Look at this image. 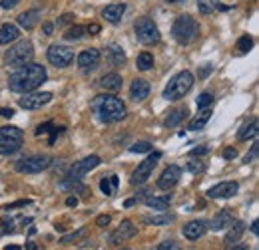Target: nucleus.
I'll return each instance as SVG.
<instances>
[{"label": "nucleus", "mask_w": 259, "mask_h": 250, "mask_svg": "<svg viewBox=\"0 0 259 250\" xmlns=\"http://www.w3.org/2000/svg\"><path fill=\"white\" fill-rule=\"evenodd\" d=\"M46 78H48V74L42 64L28 62L20 66L14 74H10L8 88H10V92H16V94H28V92H34L38 86H42L46 82Z\"/></svg>", "instance_id": "nucleus-1"}, {"label": "nucleus", "mask_w": 259, "mask_h": 250, "mask_svg": "<svg viewBox=\"0 0 259 250\" xmlns=\"http://www.w3.org/2000/svg\"><path fill=\"white\" fill-rule=\"evenodd\" d=\"M92 107V113L96 115L98 121L102 123H118L126 117L128 109H126V103L116 97V95H96L90 103Z\"/></svg>", "instance_id": "nucleus-2"}, {"label": "nucleus", "mask_w": 259, "mask_h": 250, "mask_svg": "<svg viewBox=\"0 0 259 250\" xmlns=\"http://www.w3.org/2000/svg\"><path fill=\"white\" fill-rule=\"evenodd\" d=\"M199 34V24L195 22V18H192L190 14H182L176 18L174 26H171V36L178 44L182 46H188L192 44Z\"/></svg>", "instance_id": "nucleus-3"}, {"label": "nucleus", "mask_w": 259, "mask_h": 250, "mask_svg": "<svg viewBox=\"0 0 259 250\" xmlns=\"http://www.w3.org/2000/svg\"><path fill=\"white\" fill-rule=\"evenodd\" d=\"M194 88V74L192 72H180V74H176L171 80H169V84L165 86V90H163V99H167V101H178V99H182V97H186V94L190 92Z\"/></svg>", "instance_id": "nucleus-4"}, {"label": "nucleus", "mask_w": 259, "mask_h": 250, "mask_svg": "<svg viewBox=\"0 0 259 250\" xmlns=\"http://www.w3.org/2000/svg\"><path fill=\"white\" fill-rule=\"evenodd\" d=\"M24 133L20 127L4 125L0 127V155H12L22 147Z\"/></svg>", "instance_id": "nucleus-5"}, {"label": "nucleus", "mask_w": 259, "mask_h": 250, "mask_svg": "<svg viewBox=\"0 0 259 250\" xmlns=\"http://www.w3.org/2000/svg\"><path fill=\"white\" fill-rule=\"evenodd\" d=\"M32 56H34L32 42L22 40V42L10 46V50H6V54H4V64H6L8 68H20V66L30 62Z\"/></svg>", "instance_id": "nucleus-6"}, {"label": "nucleus", "mask_w": 259, "mask_h": 250, "mask_svg": "<svg viewBox=\"0 0 259 250\" xmlns=\"http://www.w3.org/2000/svg\"><path fill=\"white\" fill-rule=\"evenodd\" d=\"M134 32H136L138 42L144 44V46H152V44H158L160 42V30H158V26L154 24V20H150L146 16L136 20Z\"/></svg>", "instance_id": "nucleus-7"}, {"label": "nucleus", "mask_w": 259, "mask_h": 250, "mask_svg": "<svg viewBox=\"0 0 259 250\" xmlns=\"http://www.w3.org/2000/svg\"><path fill=\"white\" fill-rule=\"evenodd\" d=\"M162 159V153L160 151H154L152 155H148L138 167H136V171L132 173V179H130V183L134 185V187H138V185H144L150 177H152V173H154V169H156V165H158V161Z\"/></svg>", "instance_id": "nucleus-8"}, {"label": "nucleus", "mask_w": 259, "mask_h": 250, "mask_svg": "<svg viewBox=\"0 0 259 250\" xmlns=\"http://www.w3.org/2000/svg\"><path fill=\"white\" fill-rule=\"evenodd\" d=\"M50 165H52V157L32 155V157H28V159H20V161L16 163V171H18V173H24V175H36V173L46 171Z\"/></svg>", "instance_id": "nucleus-9"}, {"label": "nucleus", "mask_w": 259, "mask_h": 250, "mask_svg": "<svg viewBox=\"0 0 259 250\" xmlns=\"http://www.w3.org/2000/svg\"><path fill=\"white\" fill-rule=\"evenodd\" d=\"M100 163H102V161H100L98 155H90V157H86V159H82V161H76V163L70 167L66 179H70V181H82L92 169H96Z\"/></svg>", "instance_id": "nucleus-10"}, {"label": "nucleus", "mask_w": 259, "mask_h": 250, "mask_svg": "<svg viewBox=\"0 0 259 250\" xmlns=\"http://www.w3.org/2000/svg\"><path fill=\"white\" fill-rule=\"evenodd\" d=\"M46 58H48V62L52 64V66H56V68H66V66H70L72 60H74V52H72L68 46H58V44H54V46L48 48Z\"/></svg>", "instance_id": "nucleus-11"}, {"label": "nucleus", "mask_w": 259, "mask_h": 250, "mask_svg": "<svg viewBox=\"0 0 259 250\" xmlns=\"http://www.w3.org/2000/svg\"><path fill=\"white\" fill-rule=\"evenodd\" d=\"M50 101H52L50 92H28V94H24V97L18 99V105L22 109H40Z\"/></svg>", "instance_id": "nucleus-12"}, {"label": "nucleus", "mask_w": 259, "mask_h": 250, "mask_svg": "<svg viewBox=\"0 0 259 250\" xmlns=\"http://www.w3.org/2000/svg\"><path fill=\"white\" fill-rule=\"evenodd\" d=\"M136 234H138V228L134 226V222H132V220H124V222L110 234V244H112V246H118V244L126 242L130 238H134Z\"/></svg>", "instance_id": "nucleus-13"}, {"label": "nucleus", "mask_w": 259, "mask_h": 250, "mask_svg": "<svg viewBox=\"0 0 259 250\" xmlns=\"http://www.w3.org/2000/svg\"><path fill=\"white\" fill-rule=\"evenodd\" d=\"M180 179H182V167L169 165L162 173V177L158 179V187L163 189V191H169V189H174L180 183Z\"/></svg>", "instance_id": "nucleus-14"}, {"label": "nucleus", "mask_w": 259, "mask_h": 250, "mask_svg": "<svg viewBox=\"0 0 259 250\" xmlns=\"http://www.w3.org/2000/svg\"><path fill=\"white\" fill-rule=\"evenodd\" d=\"M237 191H239V185L235 181H226V183H220L215 187L207 189V197L209 199H229Z\"/></svg>", "instance_id": "nucleus-15"}, {"label": "nucleus", "mask_w": 259, "mask_h": 250, "mask_svg": "<svg viewBox=\"0 0 259 250\" xmlns=\"http://www.w3.org/2000/svg\"><path fill=\"white\" fill-rule=\"evenodd\" d=\"M182 232L188 240H197L207 232V222L205 220H192L182 228Z\"/></svg>", "instance_id": "nucleus-16"}, {"label": "nucleus", "mask_w": 259, "mask_h": 250, "mask_svg": "<svg viewBox=\"0 0 259 250\" xmlns=\"http://www.w3.org/2000/svg\"><path fill=\"white\" fill-rule=\"evenodd\" d=\"M98 64H100V52H98L96 48H88V50H84L78 56V66L84 72H90V70L98 68Z\"/></svg>", "instance_id": "nucleus-17"}, {"label": "nucleus", "mask_w": 259, "mask_h": 250, "mask_svg": "<svg viewBox=\"0 0 259 250\" xmlns=\"http://www.w3.org/2000/svg\"><path fill=\"white\" fill-rule=\"evenodd\" d=\"M243 232H245V222H241V220H233V222L229 224V232H227V236L224 238L226 248L235 246V244L239 242V238L243 236Z\"/></svg>", "instance_id": "nucleus-18"}, {"label": "nucleus", "mask_w": 259, "mask_h": 250, "mask_svg": "<svg viewBox=\"0 0 259 250\" xmlns=\"http://www.w3.org/2000/svg\"><path fill=\"white\" fill-rule=\"evenodd\" d=\"M124 12H126V4H124V2H114V4L106 6L102 14H104V18H106L110 24H118V22L122 20Z\"/></svg>", "instance_id": "nucleus-19"}, {"label": "nucleus", "mask_w": 259, "mask_h": 250, "mask_svg": "<svg viewBox=\"0 0 259 250\" xmlns=\"http://www.w3.org/2000/svg\"><path fill=\"white\" fill-rule=\"evenodd\" d=\"M150 95V84L146 80H134L132 86H130V97L134 101H144L146 97Z\"/></svg>", "instance_id": "nucleus-20"}, {"label": "nucleus", "mask_w": 259, "mask_h": 250, "mask_svg": "<svg viewBox=\"0 0 259 250\" xmlns=\"http://www.w3.org/2000/svg\"><path fill=\"white\" fill-rule=\"evenodd\" d=\"M40 10L38 8H30V10H26V12H22L20 16H18V24L24 28V30H34L36 28V24L40 22Z\"/></svg>", "instance_id": "nucleus-21"}, {"label": "nucleus", "mask_w": 259, "mask_h": 250, "mask_svg": "<svg viewBox=\"0 0 259 250\" xmlns=\"http://www.w3.org/2000/svg\"><path fill=\"white\" fill-rule=\"evenodd\" d=\"M100 86H102L106 92H120V90H122V76L116 74V72H110V74L102 76Z\"/></svg>", "instance_id": "nucleus-22"}, {"label": "nucleus", "mask_w": 259, "mask_h": 250, "mask_svg": "<svg viewBox=\"0 0 259 250\" xmlns=\"http://www.w3.org/2000/svg\"><path fill=\"white\" fill-rule=\"evenodd\" d=\"M106 60L112 64V66H124L126 64V52L122 50V46L110 44L106 48Z\"/></svg>", "instance_id": "nucleus-23"}, {"label": "nucleus", "mask_w": 259, "mask_h": 250, "mask_svg": "<svg viewBox=\"0 0 259 250\" xmlns=\"http://www.w3.org/2000/svg\"><path fill=\"white\" fill-rule=\"evenodd\" d=\"M18 38H20V30H18L16 24L6 22V24L0 26V44H2V46L10 44V42H16Z\"/></svg>", "instance_id": "nucleus-24"}, {"label": "nucleus", "mask_w": 259, "mask_h": 250, "mask_svg": "<svg viewBox=\"0 0 259 250\" xmlns=\"http://www.w3.org/2000/svg\"><path fill=\"white\" fill-rule=\"evenodd\" d=\"M211 107H205V109H199V113L195 115L194 119L190 121V125H188V129L190 131H199V129H203L205 125H207V121L211 119Z\"/></svg>", "instance_id": "nucleus-25"}, {"label": "nucleus", "mask_w": 259, "mask_h": 250, "mask_svg": "<svg viewBox=\"0 0 259 250\" xmlns=\"http://www.w3.org/2000/svg\"><path fill=\"white\" fill-rule=\"evenodd\" d=\"M257 129H259V121H257V117H253L249 123H245L241 129H239L237 139H239V141H249V139H255V137H257Z\"/></svg>", "instance_id": "nucleus-26"}, {"label": "nucleus", "mask_w": 259, "mask_h": 250, "mask_svg": "<svg viewBox=\"0 0 259 250\" xmlns=\"http://www.w3.org/2000/svg\"><path fill=\"white\" fill-rule=\"evenodd\" d=\"M171 203V195H162V197H148L146 199V205L150 209H156V211H165Z\"/></svg>", "instance_id": "nucleus-27"}, {"label": "nucleus", "mask_w": 259, "mask_h": 250, "mask_svg": "<svg viewBox=\"0 0 259 250\" xmlns=\"http://www.w3.org/2000/svg\"><path fill=\"white\" fill-rule=\"evenodd\" d=\"M118 185H120V179H118L116 175H110V177H106V179H102V181H100V189H102V193H104V195H108V197L116 195Z\"/></svg>", "instance_id": "nucleus-28"}, {"label": "nucleus", "mask_w": 259, "mask_h": 250, "mask_svg": "<svg viewBox=\"0 0 259 250\" xmlns=\"http://www.w3.org/2000/svg\"><path fill=\"white\" fill-rule=\"evenodd\" d=\"M231 222H233V217L229 215V211H220V213L215 215V219L211 220V228H213V230H224Z\"/></svg>", "instance_id": "nucleus-29"}, {"label": "nucleus", "mask_w": 259, "mask_h": 250, "mask_svg": "<svg viewBox=\"0 0 259 250\" xmlns=\"http://www.w3.org/2000/svg\"><path fill=\"white\" fill-rule=\"evenodd\" d=\"M64 131V127H54V123H44L40 125L38 129H36V135H44V133H50V145H54V141H56V137H58V133H62Z\"/></svg>", "instance_id": "nucleus-30"}, {"label": "nucleus", "mask_w": 259, "mask_h": 250, "mask_svg": "<svg viewBox=\"0 0 259 250\" xmlns=\"http://www.w3.org/2000/svg\"><path fill=\"white\" fill-rule=\"evenodd\" d=\"M186 113H188V109L186 107H182V109H174V111H169V115L165 117V127H176V125H180L184 121V117H186Z\"/></svg>", "instance_id": "nucleus-31"}, {"label": "nucleus", "mask_w": 259, "mask_h": 250, "mask_svg": "<svg viewBox=\"0 0 259 250\" xmlns=\"http://www.w3.org/2000/svg\"><path fill=\"white\" fill-rule=\"evenodd\" d=\"M176 217L174 215H154V217H144L146 224H154V226H165L169 222H174Z\"/></svg>", "instance_id": "nucleus-32"}, {"label": "nucleus", "mask_w": 259, "mask_h": 250, "mask_svg": "<svg viewBox=\"0 0 259 250\" xmlns=\"http://www.w3.org/2000/svg\"><path fill=\"white\" fill-rule=\"evenodd\" d=\"M136 66H138V70H142V72L152 70V66H154V56H152L150 52H142V54L138 56V60H136Z\"/></svg>", "instance_id": "nucleus-33"}, {"label": "nucleus", "mask_w": 259, "mask_h": 250, "mask_svg": "<svg viewBox=\"0 0 259 250\" xmlns=\"http://www.w3.org/2000/svg\"><path fill=\"white\" fill-rule=\"evenodd\" d=\"M251 48H253V38H251L249 34H245V36H241V38L237 40V46H235L237 54H247Z\"/></svg>", "instance_id": "nucleus-34"}, {"label": "nucleus", "mask_w": 259, "mask_h": 250, "mask_svg": "<svg viewBox=\"0 0 259 250\" xmlns=\"http://www.w3.org/2000/svg\"><path fill=\"white\" fill-rule=\"evenodd\" d=\"M86 36V26H70L68 30H66L64 38L66 40H70V42H76V40H82Z\"/></svg>", "instance_id": "nucleus-35"}, {"label": "nucleus", "mask_w": 259, "mask_h": 250, "mask_svg": "<svg viewBox=\"0 0 259 250\" xmlns=\"http://www.w3.org/2000/svg\"><path fill=\"white\" fill-rule=\"evenodd\" d=\"M220 0H197V10L201 14H211L215 8H218Z\"/></svg>", "instance_id": "nucleus-36"}, {"label": "nucleus", "mask_w": 259, "mask_h": 250, "mask_svg": "<svg viewBox=\"0 0 259 250\" xmlns=\"http://www.w3.org/2000/svg\"><path fill=\"white\" fill-rule=\"evenodd\" d=\"M213 103V94L211 92H205V94H201L197 97V107L199 109H205V107H209Z\"/></svg>", "instance_id": "nucleus-37"}, {"label": "nucleus", "mask_w": 259, "mask_h": 250, "mask_svg": "<svg viewBox=\"0 0 259 250\" xmlns=\"http://www.w3.org/2000/svg\"><path fill=\"white\" fill-rule=\"evenodd\" d=\"M60 189H70V191H86V187L82 185V181H70V179H64L60 183Z\"/></svg>", "instance_id": "nucleus-38"}, {"label": "nucleus", "mask_w": 259, "mask_h": 250, "mask_svg": "<svg viewBox=\"0 0 259 250\" xmlns=\"http://www.w3.org/2000/svg\"><path fill=\"white\" fill-rule=\"evenodd\" d=\"M130 151L132 153H148V151H152V145L148 141H138V143H134L130 147Z\"/></svg>", "instance_id": "nucleus-39"}, {"label": "nucleus", "mask_w": 259, "mask_h": 250, "mask_svg": "<svg viewBox=\"0 0 259 250\" xmlns=\"http://www.w3.org/2000/svg\"><path fill=\"white\" fill-rule=\"evenodd\" d=\"M86 234H88V230H86V228H80V230H76L74 234H68V236H64L60 242H64V244H70V242H76L78 238H84Z\"/></svg>", "instance_id": "nucleus-40"}, {"label": "nucleus", "mask_w": 259, "mask_h": 250, "mask_svg": "<svg viewBox=\"0 0 259 250\" xmlns=\"http://www.w3.org/2000/svg\"><path fill=\"white\" fill-rule=\"evenodd\" d=\"M154 250H182V246H180V242H176V240L167 238V240H163L162 244H158Z\"/></svg>", "instance_id": "nucleus-41"}, {"label": "nucleus", "mask_w": 259, "mask_h": 250, "mask_svg": "<svg viewBox=\"0 0 259 250\" xmlns=\"http://www.w3.org/2000/svg\"><path fill=\"white\" fill-rule=\"evenodd\" d=\"M186 169L190 171V173H201V171H205V163L199 159V161H190L188 165H186Z\"/></svg>", "instance_id": "nucleus-42"}, {"label": "nucleus", "mask_w": 259, "mask_h": 250, "mask_svg": "<svg viewBox=\"0 0 259 250\" xmlns=\"http://www.w3.org/2000/svg\"><path fill=\"white\" fill-rule=\"evenodd\" d=\"M74 14L72 12H66V14H62L60 18H58V26H66V24H70V22H74Z\"/></svg>", "instance_id": "nucleus-43"}, {"label": "nucleus", "mask_w": 259, "mask_h": 250, "mask_svg": "<svg viewBox=\"0 0 259 250\" xmlns=\"http://www.w3.org/2000/svg\"><path fill=\"white\" fill-rule=\"evenodd\" d=\"M257 153H259V143H253L251 151L245 155V163H251V161H255V159H257Z\"/></svg>", "instance_id": "nucleus-44"}, {"label": "nucleus", "mask_w": 259, "mask_h": 250, "mask_svg": "<svg viewBox=\"0 0 259 250\" xmlns=\"http://www.w3.org/2000/svg\"><path fill=\"white\" fill-rule=\"evenodd\" d=\"M209 149H207V145H199V147H195L190 151V157H199V155H205Z\"/></svg>", "instance_id": "nucleus-45"}, {"label": "nucleus", "mask_w": 259, "mask_h": 250, "mask_svg": "<svg viewBox=\"0 0 259 250\" xmlns=\"http://www.w3.org/2000/svg\"><path fill=\"white\" fill-rule=\"evenodd\" d=\"M18 2H20V0H0V6H2L4 10H12L14 6H18Z\"/></svg>", "instance_id": "nucleus-46"}, {"label": "nucleus", "mask_w": 259, "mask_h": 250, "mask_svg": "<svg viewBox=\"0 0 259 250\" xmlns=\"http://www.w3.org/2000/svg\"><path fill=\"white\" fill-rule=\"evenodd\" d=\"M110 220H112V217H110V215H100V217L96 219V224L104 228V226H108V224H110Z\"/></svg>", "instance_id": "nucleus-47"}, {"label": "nucleus", "mask_w": 259, "mask_h": 250, "mask_svg": "<svg viewBox=\"0 0 259 250\" xmlns=\"http://www.w3.org/2000/svg\"><path fill=\"white\" fill-rule=\"evenodd\" d=\"M209 74H211V66H203V68H199V70H197V76H199L201 80H203V78H207Z\"/></svg>", "instance_id": "nucleus-48"}, {"label": "nucleus", "mask_w": 259, "mask_h": 250, "mask_svg": "<svg viewBox=\"0 0 259 250\" xmlns=\"http://www.w3.org/2000/svg\"><path fill=\"white\" fill-rule=\"evenodd\" d=\"M14 230V226H12V222H8V220H4L2 224H0V234H4V232H12Z\"/></svg>", "instance_id": "nucleus-49"}, {"label": "nucleus", "mask_w": 259, "mask_h": 250, "mask_svg": "<svg viewBox=\"0 0 259 250\" xmlns=\"http://www.w3.org/2000/svg\"><path fill=\"white\" fill-rule=\"evenodd\" d=\"M224 157H226V159H235V157H237V151H235L233 147H227L226 151H224Z\"/></svg>", "instance_id": "nucleus-50"}, {"label": "nucleus", "mask_w": 259, "mask_h": 250, "mask_svg": "<svg viewBox=\"0 0 259 250\" xmlns=\"http://www.w3.org/2000/svg\"><path fill=\"white\" fill-rule=\"evenodd\" d=\"M54 30V24H50V22H44V26H42V32H44V36H50Z\"/></svg>", "instance_id": "nucleus-51"}, {"label": "nucleus", "mask_w": 259, "mask_h": 250, "mask_svg": "<svg viewBox=\"0 0 259 250\" xmlns=\"http://www.w3.org/2000/svg\"><path fill=\"white\" fill-rule=\"evenodd\" d=\"M0 115H2V117H12V115H14V109H8V107H0Z\"/></svg>", "instance_id": "nucleus-52"}, {"label": "nucleus", "mask_w": 259, "mask_h": 250, "mask_svg": "<svg viewBox=\"0 0 259 250\" xmlns=\"http://www.w3.org/2000/svg\"><path fill=\"white\" fill-rule=\"evenodd\" d=\"M86 32H90V36H96L98 32H100V26L98 24H90V26H86Z\"/></svg>", "instance_id": "nucleus-53"}, {"label": "nucleus", "mask_w": 259, "mask_h": 250, "mask_svg": "<svg viewBox=\"0 0 259 250\" xmlns=\"http://www.w3.org/2000/svg\"><path fill=\"white\" fill-rule=\"evenodd\" d=\"M24 205H28V201H18V203H12V205H8L6 209L10 211V209H16V207H24Z\"/></svg>", "instance_id": "nucleus-54"}, {"label": "nucleus", "mask_w": 259, "mask_h": 250, "mask_svg": "<svg viewBox=\"0 0 259 250\" xmlns=\"http://www.w3.org/2000/svg\"><path fill=\"white\" fill-rule=\"evenodd\" d=\"M66 205H68V207H76V205H78V199H76V197H68V199H66Z\"/></svg>", "instance_id": "nucleus-55"}, {"label": "nucleus", "mask_w": 259, "mask_h": 250, "mask_svg": "<svg viewBox=\"0 0 259 250\" xmlns=\"http://www.w3.org/2000/svg\"><path fill=\"white\" fill-rule=\"evenodd\" d=\"M257 224H259L257 220H255V222L251 224V230H253V234H257V230H259V226H257Z\"/></svg>", "instance_id": "nucleus-56"}, {"label": "nucleus", "mask_w": 259, "mask_h": 250, "mask_svg": "<svg viewBox=\"0 0 259 250\" xmlns=\"http://www.w3.org/2000/svg\"><path fill=\"white\" fill-rule=\"evenodd\" d=\"M136 203H138L136 199H128V201H126V207H132V205H136Z\"/></svg>", "instance_id": "nucleus-57"}, {"label": "nucleus", "mask_w": 259, "mask_h": 250, "mask_svg": "<svg viewBox=\"0 0 259 250\" xmlns=\"http://www.w3.org/2000/svg\"><path fill=\"white\" fill-rule=\"evenodd\" d=\"M4 250H20V246H14V244H12V246H6Z\"/></svg>", "instance_id": "nucleus-58"}, {"label": "nucleus", "mask_w": 259, "mask_h": 250, "mask_svg": "<svg viewBox=\"0 0 259 250\" xmlns=\"http://www.w3.org/2000/svg\"><path fill=\"white\" fill-rule=\"evenodd\" d=\"M231 250H247L245 246H231Z\"/></svg>", "instance_id": "nucleus-59"}, {"label": "nucleus", "mask_w": 259, "mask_h": 250, "mask_svg": "<svg viewBox=\"0 0 259 250\" xmlns=\"http://www.w3.org/2000/svg\"><path fill=\"white\" fill-rule=\"evenodd\" d=\"M28 250H36V244H32V242H30V244H28Z\"/></svg>", "instance_id": "nucleus-60"}, {"label": "nucleus", "mask_w": 259, "mask_h": 250, "mask_svg": "<svg viewBox=\"0 0 259 250\" xmlns=\"http://www.w3.org/2000/svg\"><path fill=\"white\" fill-rule=\"evenodd\" d=\"M167 2H180V0H167Z\"/></svg>", "instance_id": "nucleus-61"}, {"label": "nucleus", "mask_w": 259, "mask_h": 250, "mask_svg": "<svg viewBox=\"0 0 259 250\" xmlns=\"http://www.w3.org/2000/svg\"><path fill=\"white\" fill-rule=\"evenodd\" d=\"M122 250H130V248H122Z\"/></svg>", "instance_id": "nucleus-62"}]
</instances>
